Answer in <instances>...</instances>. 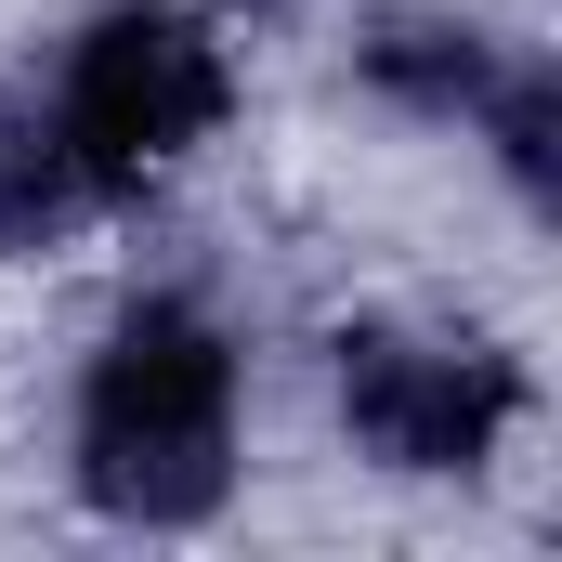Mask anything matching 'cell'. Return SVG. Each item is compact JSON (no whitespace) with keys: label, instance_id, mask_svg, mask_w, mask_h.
<instances>
[{"label":"cell","instance_id":"6da1fadb","mask_svg":"<svg viewBox=\"0 0 562 562\" xmlns=\"http://www.w3.org/2000/svg\"><path fill=\"white\" fill-rule=\"evenodd\" d=\"M236 484V340L196 301H132L79 380V497L105 524H210Z\"/></svg>","mask_w":562,"mask_h":562},{"label":"cell","instance_id":"7a4b0ae2","mask_svg":"<svg viewBox=\"0 0 562 562\" xmlns=\"http://www.w3.org/2000/svg\"><path fill=\"white\" fill-rule=\"evenodd\" d=\"M223 105H236L223 40L196 13H170V0H119V13L79 26L66 92H53V132L92 170V196H132V183H157L170 157H196V144L223 132Z\"/></svg>","mask_w":562,"mask_h":562},{"label":"cell","instance_id":"3957f363","mask_svg":"<svg viewBox=\"0 0 562 562\" xmlns=\"http://www.w3.org/2000/svg\"><path fill=\"white\" fill-rule=\"evenodd\" d=\"M340 419L380 471H484L497 431L524 419V367L497 340H445V327H353Z\"/></svg>","mask_w":562,"mask_h":562},{"label":"cell","instance_id":"277c9868","mask_svg":"<svg viewBox=\"0 0 562 562\" xmlns=\"http://www.w3.org/2000/svg\"><path fill=\"white\" fill-rule=\"evenodd\" d=\"M92 210V170L66 157L40 92H0V249H53L66 223Z\"/></svg>","mask_w":562,"mask_h":562},{"label":"cell","instance_id":"5b68a950","mask_svg":"<svg viewBox=\"0 0 562 562\" xmlns=\"http://www.w3.org/2000/svg\"><path fill=\"white\" fill-rule=\"evenodd\" d=\"M353 66H367V92H393V105H419V119H471L484 79H497V53H484L471 26H445V13H393V26H367Z\"/></svg>","mask_w":562,"mask_h":562},{"label":"cell","instance_id":"8992f818","mask_svg":"<svg viewBox=\"0 0 562 562\" xmlns=\"http://www.w3.org/2000/svg\"><path fill=\"white\" fill-rule=\"evenodd\" d=\"M471 119L497 132L510 183H524V196L550 210V183H562V79L537 66V53H524V66H497V79H484V105H471Z\"/></svg>","mask_w":562,"mask_h":562}]
</instances>
